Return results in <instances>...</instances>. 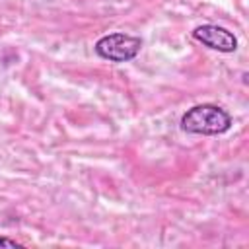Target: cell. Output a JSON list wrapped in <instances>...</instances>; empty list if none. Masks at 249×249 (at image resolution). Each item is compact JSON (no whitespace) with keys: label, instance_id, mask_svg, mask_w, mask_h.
I'll list each match as a JSON object with an SVG mask.
<instances>
[{"label":"cell","instance_id":"1","mask_svg":"<svg viewBox=\"0 0 249 249\" xmlns=\"http://www.w3.org/2000/svg\"><path fill=\"white\" fill-rule=\"evenodd\" d=\"M230 126H231L230 113L212 103L195 105L181 117V128L191 134L214 136L226 132Z\"/></svg>","mask_w":249,"mask_h":249},{"label":"cell","instance_id":"2","mask_svg":"<svg viewBox=\"0 0 249 249\" xmlns=\"http://www.w3.org/2000/svg\"><path fill=\"white\" fill-rule=\"evenodd\" d=\"M142 49V41L126 33H109L95 43V53L111 62H126Z\"/></svg>","mask_w":249,"mask_h":249},{"label":"cell","instance_id":"4","mask_svg":"<svg viewBox=\"0 0 249 249\" xmlns=\"http://www.w3.org/2000/svg\"><path fill=\"white\" fill-rule=\"evenodd\" d=\"M0 247H21V243H18L16 239H8V237H0Z\"/></svg>","mask_w":249,"mask_h":249},{"label":"cell","instance_id":"3","mask_svg":"<svg viewBox=\"0 0 249 249\" xmlns=\"http://www.w3.org/2000/svg\"><path fill=\"white\" fill-rule=\"evenodd\" d=\"M193 37L196 41H200L204 47L220 51V53H233L237 49V39L231 31H228L226 27L214 25V23H204L198 25L193 31Z\"/></svg>","mask_w":249,"mask_h":249}]
</instances>
